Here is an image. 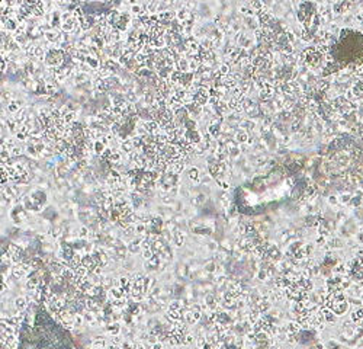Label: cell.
Returning <instances> with one entry per match:
<instances>
[{"mask_svg": "<svg viewBox=\"0 0 363 349\" xmlns=\"http://www.w3.org/2000/svg\"><path fill=\"white\" fill-rule=\"evenodd\" d=\"M145 7H147L148 13H154V12H156V9H157V5H156V3H148Z\"/></svg>", "mask_w": 363, "mask_h": 349, "instance_id": "8fae6325", "label": "cell"}, {"mask_svg": "<svg viewBox=\"0 0 363 349\" xmlns=\"http://www.w3.org/2000/svg\"><path fill=\"white\" fill-rule=\"evenodd\" d=\"M131 12H134V13H141V12H143V7L138 5H132L131 6Z\"/></svg>", "mask_w": 363, "mask_h": 349, "instance_id": "7c38bea8", "label": "cell"}, {"mask_svg": "<svg viewBox=\"0 0 363 349\" xmlns=\"http://www.w3.org/2000/svg\"><path fill=\"white\" fill-rule=\"evenodd\" d=\"M228 73H229V66L228 64H221L220 70H218V74L224 77V76H228Z\"/></svg>", "mask_w": 363, "mask_h": 349, "instance_id": "ba28073f", "label": "cell"}, {"mask_svg": "<svg viewBox=\"0 0 363 349\" xmlns=\"http://www.w3.org/2000/svg\"><path fill=\"white\" fill-rule=\"evenodd\" d=\"M151 45H153L154 48H163L166 45V37H158V38H156L153 42H151Z\"/></svg>", "mask_w": 363, "mask_h": 349, "instance_id": "5b68a950", "label": "cell"}, {"mask_svg": "<svg viewBox=\"0 0 363 349\" xmlns=\"http://www.w3.org/2000/svg\"><path fill=\"white\" fill-rule=\"evenodd\" d=\"M247 138H249L247 131H240V133H237V134H235V140H237L238 143H246V141H247Z\"/></svg>", "mask_w": 363, "mask_h": 349, "instance_id": "52a82bcc", "label": "cell"}, {"mask_svg": "<svg viewBox=\"0 0 363 349\" xmlns=\"http://www.w3.org/2000/svg\"><path fill=\"white\" fill-rule=\"evenodd\" d=\"M190 177L192 179H195V181L198 179V170H196V169H192L190 170Z\"/></svg>", "mask_w": 363, "mask_h": 349, "instance_id": "5bb4252c", "label": "cell"}, {"mask_svg": "<svg viewBox=\"0 0 363 349\" xmlns=\"http://www.w3.org/2000/svg\"><path fill=\"white\" fill-rule=\"evenodd\" d=\"M62 58H64V54H62L61 50H49L47 53V57H45V60H47V64L48 66H51V67H55V66H61L62 63Z\"/></svg>", "mask_w": 363, "mask_h": 349, "instance_id": "6da1fadb", "label": "cell"}, {"mask_svg": "<svg viewBox=\"0 0 363 349\" xmlns=\"http://www.w3.org/2000/svg\"><path fill=\"white\" fill-rule=\"evenodd\" d=\"M10 154H12V156H20V154H22V148L18 147V146H15V147L10 150Z\"/></svg>", "mask_w": 363, "mask_h": 349, "instance_id": "9c48e42d", "label": "cell"}, {"mask_svg": "<svg viewBox=\"0 0 363 349\" xmlns=\"http://www.w3.org/2000/svg\"><path fill=\"white\" fill-rule=\"evenodd\" d=\"M20 105H22V102L18 101V99L10 101L9 105H7V111H9L10 114H18V112L20 111Z\"/></svg>", "mask_w": 363, "mask_h": 349, "instance_id": "3957f363", "label": "cell"}, {"mask_svg": "<svg viewBox=\"0 0 363 349\" xmlns=\"http://www.w3.org/2000/svg\"><path fill=\"white\" fill-rule=\"evenodd\" d=\"M189 18H190V12H189V10L182 9L177 12V19L180 20V22H186Z\"/></svg>", "mask_w": 363, "mask_h": 349, "instance_id": "277c9868", "label": "cell"}, {"mask_svg": "<svg viewBox=\"0 0 363 349\" xmlns=\"http://www.w3.org/2000/svg\"><path fill=\"white\" fill-rule=\"evenodd\" d=\"M241 127H243L244 129H249V128H254V124L251 121H243V122H241Z\"/></svg>", "mask_w": 363, "mask_h": 349, "instance_id": "30bf717a", "label": "cell"}, {"mask_svg": "<svg viewBox=\"0 0 363 349\" xmlns=\"http://www.w3.org/2000/svg\"><path fill=\"white\" fill-rule=\"evenodd\" d=\"M302 39H306V41H310L311 39V34H310V31H308V29H304V31H302Z\"/></svg>", "mask_w": 363, "mask_h": 349, "instance_id": "4fadbf2b", "label": "cell"}, {"mask_svg": "<svg viewBox=\"0 0 363 349\" xmlns=\"http://www.w3.org/2000/svg\"><path fill=\"white\" fill-rule=\"evenodd\" d=\"M251 6H253L254 9H258V10L264 7V5H263V3H251Z\"/></svg>", "mask_w": 363, "mask_h": 349, "instance_id": "9a60e30c", "label": "cell"}, {"mask_svg": "<svg viewBox=\"0 0 363 349\" xmlns=\"http://www.w3.org/2000/svg\"><path fill=\"white\" fill-rule=\"evenodd\" d=\"M74 118H76V112H71V111H70V112H67V114L62 116V121H64V124L67 125V124H70V122H73Z\"/></svg>", "mask_w": 363, "mask_h": 349, "instance_id": "8992f818", "label": "cell"}, {"mask_svg": "<svg viewBox=\"0 0 363 349\" xmlns=\"http://www.w3.org/2000/svg\"><path fill=\"white\" fill-rule=\"evenodd\" d=\"M44 35H45V38H47L49 42H58V41H61V37H62L57 29H53V28L47 29V31L44 32Z\"/></svg>", "mask_w": 363, "mask_h": 349, "instance_id": "7a4b0ae2", "label": "cell"}]
</instances>
